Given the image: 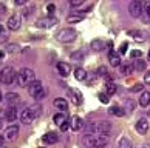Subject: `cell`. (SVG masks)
I'll use <instances>...</instances> for the list:
<instances>
[{
  "instance_id": "cell-49",
  "label": "cell",
  "mask_w": 150,
  "mask_h": 148,
  "mask_svg": "<svg viewBox=\"0 0 150 148\" xmlns=\"http://www.w3.org/2000/svg\"><path fill=\"white\" fill-rule=\"evenodd\" d=\"M3 100V94H2V91H0V102Z\"/></svg>"
},
{
  "instance_id": "cell-17",
  "label": "cell",
  "mask_w": 150,
  "mask_h": 148,
  "mask_svg": "<svg viewBox=\"0 0 150 148\" xmlns=\"http://www.w3.org/2000/svg\"><path fill=\"white\" fill-rule=\"evenodd\" d=\"M57 140H59V134L57 133H47V134H43V142L48 144V145L56 144Z\"/></svg>"
},
{
  "instance_id": "cell-6",
  "label": "cell",
  "mask_w": 150,
  "mask_h": 148,
  "mask_svg": "<svg viewBox=\"0 0 150 148\" xmlns=\"http://www.w3.org/2000/svg\"><path fill=\"white\" fill-rule=\"evenodd\" d=\"M129 11H130V15L132 17H141V15L144 14V3L139 2V0H133V2H130L129 5Z\"/></svg>"
},
{
  "instance_id": "cell-53",
  "label": "cell",
  "mask_w": 150,
  "mask_h": 148,
  "mask_svg": "<svg viewBox=\"0 0 150 148\" xmlns=\"http://www.w3.org/2000/svg\"><path fill=\"white\" fill-rule=\"evenodd\" d=\"M149 117H150V111H149Z\"/></svg>"
},
{
  "instance_id": "cell-52",
  "label": "cell",
  "mask_w": 150,
  "mask_h": 148,
  "mask_svg": "<svg viewBox=\"0 0 150 148\" xmlns=\"http://www.w3.org/2000/svg\"><path fill=\"white\" fill-rule=\"evenodd\" d=\"M149 60H150V51H149Z\"/></svg>"
},
{
  "instance_id": "cell-5",
  "label": "cell",
  "mask_w": 150,
  "mask_h": 148,
  "mask_svg": "<svg viewBox=\"0 0 150 148\" xmlns=\"http://www.w3.org/2000/svg\"><path fill=\"white\" fill-rule=\"evenodd\" d=\"M56 37H57V40L62 42V43H70V42H73L77 37V32L73 28H64V29H60L57 32Z\"/></svg>"
},
{
  "instance_id": "cell-18",
  "label": "cell",
  "mask_w": 150,
  "mask_h": 148,
  "mask_svg": "<svg viewBox=\"0 0 150 148\" xmlns=\"http://www.w3.org/2000/svg\"><path fill=\"white\" fill-rule=\"evenodd\" d=\"M5 100L9 103V107H14L16 103L20 100V96L17 94V93H8V94L5 96Z\"/></svg>"
},
{
  "instance_id": "cell-15",
  "label": "cell",
  "mask_w": 150,
  "mask_h": 148,
  "mask_svg": "<svg viewBox=\"0 0 150 148\" xmlns=\"http://www.w3.org/2000/svg\"><path fill=\"white\" fill-rule=\"evenodd\" d=\"M5 119L8 120V122H14L16 119H17V109L16 107H9L5 109Z\"/></svg>"
},
{
  "instance_id": "cell-13",
  "label": "cell",
  "mask_w": 150,
  "mask_h": 148,
  "mask_svg": "<svg viewBox=\"0 0 150 148\" xmlns=\"http://www.w3.org/2000/svg\"><path fill=\"white\" fill-rule=\"evenodd\" d=\"M56 68H57V73L60 76H64V77H67V76L71 73V67H70V63H67V62H57Z\"/></svg>"
},
{
  "instance_id": "cell-31",
  "label": "cell",
  "mask_w": 150,
  "mask_h": 148,
  "mask_svg": "<svg viewBox=\"0 0 150 148\" xmlns=\"http://www.w3.org/2000/svg\"><path fill=\"white\" fill-rule=\"evenodd\" d=\"M133 69H135V68H133V65H122V67H121V73L122 74H132V71Z\"/></svg>"
},
{
  "instance_id": "cell-51",
  "label": "cell",
  "mask_w": 150,
  "mask_h": 148,
  "mask_svg": "<svg viewBox=\"0 0 150 148\" xmlns=\"http://www.w3.org/2000/svg\"><path fill=\"white\" fill-rule=\"evenodd\" d=\"M3 31V26H2V23H0V32H2Z\"/></svg>"
},
{
  "instance_id": "cell-39",
  "label": "cell",
  "mask_w": 150,
  "mask_h": 148,
  "mask_svg": "<svg viewBox=\"0 0 150 148\" xmlns=\"http://www.w3.org/2000/svg\"><path fill=\"white\" fill-rule=\"evenodd\" d=\"M142 88H144L142 83H135V86H132L130 91H132V93H139V91H142Z\"/></svg>"
},
{
  "instance_id": "cell-25",
  "label": "cell",
  "mask_w": 150,
  "mask_h": 148,
  "mask_svg": "<svg viewBox=\"0 0 150 148\" xmlns=\"http://www.w3.org/2000/svg\"><path fill=\"white\" fill-rule=\"evenodd\" d=\"M108 113L112 114V116H119L121 117V116H124V114H125V109L118 107V105H115V107H112V108L108 109Z\"/></svg>"
},
{
  "instance_id": "cell-7",
  "label": "cell",
  "mask_w": 150,
  "mask_h": 148,
  "mask_svg": "<svg viewBox=\"0 0 150 148\" xmlns=\"http://www.w3.org/2000/svg\"><path fill=\"white\" fill-rule=\"evenodd\" d=\"M59 23L56 17H42L37 20L36 26L37 28H43V29H48V28H53V26H56Z\"/></svg>"
},
{
  "instance_id": "cell-24",
  "label": "cell",
  "mask_w": 150,
  "mask_h": 148,
  "mask_svg": "<svg viewBox=\"0 0 150 148\" xmlns=\"http://www.w3.org/2000/svg\"><path fill=\"white\" fill-rule=\"evenodd\" d=\"M74 77H76V80H85L87 79V71L84 68H81V67H76Z\"/></svg>"
},
{
  "instance_id": "cell-42",
  "label": "cell",
  "mask_w": 150,
  "mask_h": 148,
  "mask_svg": "<svg viewBox=\"0 0 150 148\" xmlns=\"http://www.w3.org/2000/svg\"><path fill=\"white\" fill-rule=\"evenodd\" d=\"M16 51H19L17 45H8V53H16Z\"/></svg>"
},
{
  "instance_id": "cell-26",
  "label": "cell",
  "mask_w": 150,
  "mask_h": 148,
  "mask_svg": "<svg viewBox=\"0 0 150 148\" xmlns=\"http://www.w3.org/2000/svg\"><path fill=\"white\" fill-rule=\"evenodd\" d=\"M65 122H68V120H67V116H65L64 113H57V114H54V123H56V125L62 127V125H64Z\"/></svg>"
},
{
  "instance_id": "cell-10",
  "label": "cell",
  "mask_w": 150,
  "mask_h": 148,
  "mask_svg": "<svg viewBox=\"0 0 150 148\" xmlns=\"http://www.w3.org/2000/svg\"><path fill=\"white\" fill-rule=\"evenodd\" d=\"M68 97H70V100L71 103H74V105H81L82 103V93L77 90V88H70L68 90Z\"/></svg>"
},
{
  "instance_id": "cell-47",
  "label": "cell",
  "mask_w": 150,
  "mask_h": 148,
  "mask_svg": "<svg viewBox=\"0 0 150 148\" xmlns=\"http://www.w3.org/2000/svg\"><path fill=\"white\" fill-rule=\"evenodd\" d=\"M0 117H5V111H3V109H0Z\"/></svg>"
},
{
  "instance_id": "cell-37",
  "label": "cell",
  "mask_w": 150,
  "mask_h": 148,
  "mask_svg": "<svg viewBox=\"0 0 150 148\" xmlns=\"http://www.w3.org/2000/svg\"><path fill=\"white\" fill-rule=\"evenodd\" d=\"M98 97H99V100H101L102 103H108V100H110V97H108L107 93H101V94H99Z\"/></svg>"
},
{
  "instance_id": "cell-11",
  "label": "cell",
  "mask_w": 150,
  "mask_h": 148,
  "mask_svg": "<svg viewBox=\"0 0 150 148\" xmlns=\"http://www.w3.org/2000/svg\"><path fill=\"white\" fill-rule=\"evenodd\" d=\"M17 134H19V127H17V125H9V127H6L5 131H3V137L6 140L16 139V137H17Z\"/></svg>"
},
{
  "instance_id": "cell-14",
  "label": "cell",
  "mask_w": 150,
  "mask_h": 148,
  "mask_svg": "<svg viewBox=\"0 0 150 148\" xmlns=\"http://www.w3.org/2000/svg\"><path fill=\"white\" fill-rule=\"evenodd\" d=\"M82 127H84V120L79 116H73L70 119V128L73 131H79V130H82Z\"/></svg>"
},
{
  "instance_id": "cell-21",
  "label": "cell",
  "mask_w": 150,
  "mask_h": 148,
  "mask_svg": "<svg viewBox=\"0 0 150 148\" xmlns=\"http://www.w3.org/2000/svg\"><path fill=\"white\" fill-rule=\"evenodd\" d=\"M139 105L141 107H149L150 105V93L149 91H142L139 96Z\"/></svg>"
},
{
  "instance_id": "cell-27",
  "label": "cell",
  "mask_w": 150,
  "mask_h": 148,
  "mask_svg": "<svg viewBox=\"0 0 150 148\" xmlns=\"http://www.w3.org/2000/svg\"><path fill=\"white\" fill-rule=\"evenodd\" d=\"M82 20H84V15L82 14H71V15L67 17V22H68V23H77V22H82Z\"/></svg>"
},
{
  "instance_id": "cell-41",
  "label": "cell",
  "mask_w": 150,
  "mask_h": 148,
  "mask_svg": "<svg viewBox=\"0 0 150 148\" xmlns=\"http://www.w3.org/2000/svg\"><path fill=\"white\" fill-rule=\"evenodd\" d=\"M127 48H129V43L124 42V43L121 45V48H119V54H125V53H127Z\"/></svg>"
},
{
  "instance_id": "cell-3",
  "label": "cell",
  "mask_w": 150,
  "mask_h": 148,
  "mask_svg": "<svg viewBox=\"0 0 150 148\" xmlns=\"http://www.w3.org/2000/svg\"><path fill=\"white\" fill-rule=\"evenodd\" d=\"M88 131H90V133H93V134H104V136H107L110 131H112V123L107 122V120L91 123L90 127H88Z\"/></svg>"
},
{
  "instance_id": "cell-35",
  "label": "cell",
  "mask_w": 150,
  "mask_h": 148,
  "mask_svg": "<svg viewBox=\"0 0 150 148\" xmlns=\"http://www.w3.org/2000/svg\"><path fill=\"white\" fill-rule=\"evenodd\" d=\"M141 56H142V51H141V49H133V51L130 53V57L132 59H141Z\"/></svg>"
},
{
  "instance_id": "cell-36",
  "label": "cell",
  "mask_w": 150,
  "mask_h": 148,
  "mask_svg": "<svg viewBox=\"0 0 150 148\" xmlns=\"http://www.w3.org/2000/svg\"><path fill=\"white\" fill-rule=\"evenodd\" d=\"M144 14H146V19L150 20V2L144 3Z\"/></svg>"
},
{
  "instance_id": "cell-22",
  "label": "cell",
  "mask_w": 150,
  "mask_h": 148,
  "mask_svg": "<svg viewBox=\"0 0 150 148\" xmlns=\"http://www.w3.org/2000/svg\"><path fill=\"white\" fill-rule=\"evenodd\" d=\"M28 109L31 111V114H33V117H34V119L42 114V105H39V103H33V105L28 107Z\"/></svg>"
},
{
  "instance_id": "cell-16",
  "label": "cell",
  "mask_w": 150,
  "mask_h": 148,
  "mask_svg": "<svg viewBox=\"0 0 150 148\" xmlns=\"http://www.w3.org/2000/svg\"><path fill=\"white\" fill-rule=\"evenodd\" d=\"M20 120H22V123H25V125H30L33 120H34V117H33V114H31V111L28 108L20 113Z\"/></svg>"
},
{
  "instance_id": "cell-38",
  "label": "cell",
  "mask_w": 150,
  "mask_h": 148,
  "mask_svg": "<svg viewBox=\"0 0 150 148\" xmlns=\"http://www.w3.org/2000/svg\"><path fill=\"white\" fill-rule=\"evenodd\" d=\"M82 5H85L82 0H73V2H70V6L71 8H81Z\"/></svg>"
},
{
  "instance_id": "cell-28",
  "label": "cell",
  "mask_w": 150,
  "mask_h": 148,
  "mask_svg": "<svg viewBox=\"0 0 150 148\" xmlns=\"http://www.w3.org/2000/svg\"><path fill=\"white\" fill-rule=\"evenodd\" d=\"M91 49L93 51H101V49H104V43H102V40H99V39H94L93 42H91Z\"/></svg>"
},
{
  "instance_id": "cell-32",
  "label": "cell",
  "mask_w": 150,
  "mask_h": 148,
  "mask_svg": "<svg viewBox=\"0 0 150 148\" xmlns=\"http://www.w3.org/2000/svg\"><path fill=\"white\" fill-rule=\"evenodd\" d=\"M105 88H107V94H108V96H113L115 93H116V85H115V83H112V82H108Z\"/></svg>"
},
{
  "instance_id": "cell-1",
  "label": "cell",
  "mask_w": 150,
  "mask_h": 148,
  "mask_svg": "<svg viewBox=\"0 0 150 148\" xmlns=\"http://www.w3.org/2000/svg\"><path fill=\"white\" fill-rule=\"evenodd\" d=\"M34 71H33L31 68H22L17 76H16V83H17L19 86H22V88H25V86H28L31 82H34Z\"/></svg>"
},
{
  "instance_id": "cell-50",
  "label": "cell",
  "mask_w": 150,
  "mask_h": 148,
  "mask_svg": "<svg viewBox=\"0 0 150 148\" xmlns=\"http://www.w3.org/2000/svg\"><path fill=\"white\" fill-rule=\"evenodd\" d=\"M0 128H3V122H2V120H0Z\"/></svg>"
},
{
  "instance_id": "cell-4",
  "label": "cell",
  "mask_w": 150,
  "mask_h": 148,
  "mask_svg": "<svg viewBox=\"0 0 150 148\" xmlns=\"http://www.w3.org/2000/svg\"><path fill=\"white\" fill-rule=\"evenodd\" d=\"M16 76H17V73L13 67H3L0 69V82L3 85H11L16 80Z\"/></svg>"
},
{
  "instance_id": "cell-34",
  "label": "cell",
  "mask_w": 150,
  "mask_h": 148,
  "mask_svg": "<svg viewBox=\"0 0 150 148\" xmlns=\"http://www.w3.org/2000/svg\"><path fill=\"white\" fill-rule=\"evenodd\" d=\"M54 11H56V5H54V3H48V5H47V13H48V17H53Z\"/></svg>"
},
{
  "instance_id": "cell-44",
  "label": "cell",
  "mask_w": 150,
  "mask_h": 148,
  "mask_svg": "<svg viewBox=\"0 0 150 148\" xmlns=\"http://www.w3.org/2000/svg\"><path fill=\"white\" fill-rule=\"evenodd\" d=\"M68 128H70V120H68V122H65V123L62 125V127H60V130H62V131H67Z\"/></svg>"
},
{
  "instance_id": "cell-45",
  "label": "cell",
  "mask_w": 150,
  "mask_h": 148,
  "mask_svg": "<svg viewBox=\"0 0 150 148\" xmlns=\"http://www.w3.org/2000/svg\"><path fill=\"white\" fill-rule=\"evenodd\" d=\"M16 5H19V6H23V5H26V2H25V0H17V2H16Z\"/></svg>"
},
{
  "instance_id": "cell-12",
  "label": "cell",
  "mask_w": 150,
  "mask_h": 148,
  "mask_svg": "<svg viewBox=\"0 0 150 148\" xmlns=\"http://www.w3.org/2000/svg\"><path fill=\"white\" fill-rule=\"evenodd\" d=\"M135 128H136V131H138L139 134H146L147 131H149V128H150V123L147 122L146 117H141V119H138Z\"/></svg>"
},
{
  "instance_id": "cell-19",
  "label": "cell",
  "mask_w": 150,
  "mask_h": 148,
  "mask_svg": "<svg viewBox=\"0 0 150 148\" xmlns=\"http://www.w3.org/2000/svg\"><path fill=\"white\" fill-rule=\"evenodd\" d=\"M108 60H110V63H112L113 67H119V65H121L119 53H116V51H110V53H108Z\"/></svg>"
},
{
  "instance_id": "cell-9",
  "label": "cell",
  "mask_w": 150,
  "mask_h": 148,
  "mask_svg": "<svg viewBox=\"0 0 150 148\" xmlns=\"http://www.w3.org/2000/svg\"><path fill=\"white\" fill-rule=\"evenodd\" d=\"M20 23H22V15L20 14H13L8 19L6 26H8V29H11V31H17L20 28Z\"/></svg>"
},
{
  "instance_id": "cell-33",
  "label": "cell",
  "mask_w": 150,
  "mask_h": 148,
  "mask_svg": "<svg viewBox=\"0 0 150 148\" xmlns=\"http://www.w3.org/2000/svg\"><path fill=\"white\" fill-rule=\"evenodd\" d=\"M71 60H74V62H82V60H84V54H82L81 51L73 53L71 54Z\"/></svg>"
},
{
  "instance_id": "cell-43",
  "label": "cell",
  "mask_w": 150,
  "mask_h": 148,
  "mask_svg": "<svg viewBox=\"0 0 150 148\" xmlns=\"http://www.w3.org/2000/svg\"><path fill=\"white\" fill-rule=\"evenodd\" d=\"M144 82H146L147 85H150V71H147L146 76H144Z\"/></svg>"
},
{
  "instance_id": "cell-8",
  "label": "cell",
  "mask_w": 150,
  "mask_h": 148,
  "mask_svg": "<svg viewBox=\"0 0 150 148\" xmlns=\"http://www.w3.org/2000/svg\"><path fill=\"white\" fill-rule=\"evenodd\" d=\"M43 90H45V88H43V85H42L40 80H34V82H31V83L28 85V94L33 96L34 99H36V96L40 94Z\"/></svg>"
},
{
  "instance_id": "cell-29",
  "label": "cell",
  "mask_w": 150,
  "mask_h": 148,
  "mask_svg": "<svg viewBox=\"0 0 150 148\" xmlns=\"http://www.w3.org/2000/svg\"><path fill=\"white\" fill-rule=\"evenodd\" d=\"M118 148H132V140L127 137H122L118 144Z\"/></svg>"
},
{
  "instance_id": "cell-20",
  "label": "cell",
  "mask_w": 150,
  "mask_h": 148,
  "mask_svg": "<svg viewBox=\"0 0 150 148\" xmlns=\"http://www.w3.org/2000/svg\"><path fill=\"white\" fill-rule=\"evenodd\" d=\"M54 107L57 109H60V111H67L68 109V102L62 97H57V99H54Z\"/></svg>"
},
{
  "instance_id": "cell-48",
  "label": "cell",
  "mask_w": 150,
  "mask_h": 148,
  "mask_svg": "<svg viewBox=\"0 0 150 148\" xmlns=\"http://www.w3.org/2000/svg\"><path fill=\"white\" fill-rule=\"evenodd\" d=\"M141 148H150V145H147V144H144V145H142Z\"/></svg>"
},
{
  "instance_id": "cell-2",
  "label": "cell",
  "mask_w": 150,
  "mask_h": 148,
  "mask_svg": "<svg viewBox=\"0 0 150 148\" xmlns=\"http://www.w3.org/2000/svg\"><path fill=\"white\" fill-rule=\"evenodd\" d=\"M85 145L91 147V148H102L108 144V136L104 134H87L84 137Z\"/></svg>"
},
{
  "instance_id": "cell-46",
  "label": "cell",
  "mask_w": 150,
  "mask_h": 148,
  "mask_svg": "<svg viewBox=\"0 0 150 148\" xmlns=\"http://www.w3.org/2000/svg\"><path fill=\"white\" fill-rule=\"evenodd\" d=\"M3 139H5V137H3V134H0V147L3 145Z\"/></svg>"
},
{
  "instance_id": "cell-23",
  "label": "cell",
  "mask_w": 150,
  "mask_h": 148,
  "mask_svg": "<svg viewBox=\"0 0 150 148\" xmlns=\"http://www.w3.org/2000/svg\"><path fill=\"white\" fill-rule=\"evenodd\" d=\"M129 36H133V37H135V40H138V42H144V40H146V34H144L142 31H138V29H130Z\"/></svg>"
},
{
  "instance_id": "cell-40",
  "label": "cell",
  "mask_w": 150,
  "mask_h": 148,
  "mask_svg": "<svg viewBox=\"0 0 150 148\" xmlns=\"http://www.w3.org/2000/svg\"><path fill=\"white\" fill-rule=\"evenodd\" d=\"M107 74H108V71H107V68H105V67H99L98 68V76H104V77H105Z\"/></svg>"
},
{
  "instance_id": "cell-30",
  "label": "cell",
  "mask_w": 150,
  "mask_h": 148,
  "mask_svg": "<svg viewBox=\"0 0 150 148\" xmlns=\"http://www.w3.org/2000/svg\"><path fill=\"white\" fill-rule=\"evenodd\" d=\"M133 68H135L136 71H144V69H146V62H144V60H141V59H138V60H135Z\"/></svg>"
}]
</instances>
